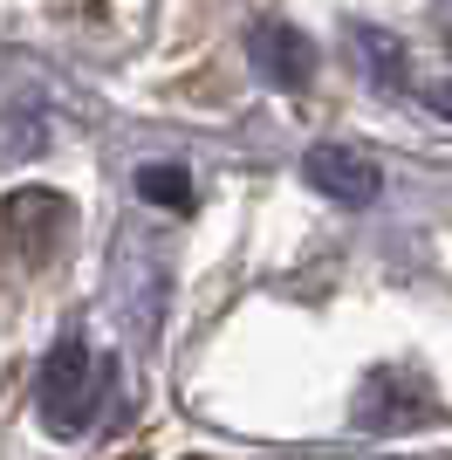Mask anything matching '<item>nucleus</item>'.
<instances>
[{"mask_svg": "<svg viewBox=\"0 0 452 460\" xmlns=\"http://www.w3.org/2000/svg\"><path fill=\"white\" fill-rule=\"evenodd\" d=\"M0 220H7V234H14V248L28 254V261H48V254L62 248V227H69V199L28 186V192H7Z\"/></svg>", "mask_w": 452, "mask_h": 460, "instance_id": "5", "label": "nucleus"}, {"mask_svg": "<svg viewBox=\"0 0 452 460\" xmlns=\"http://www.w3.org/2000/svg\"><path fill=\"white\" fill-rule=\"evenodd\" d=\"M301 179L322 199H336V207H377V192H384V172L363 152H350V145H316L301 158Z\"/></svg>", "mask_w": 452, "mask_h": 460, "instance_id": "4", "label": "nucleus"}, {"mask_svg": "<svg viewBox=\"0 0 452 460\" xmlns=\"http://www.w3.org/2000/svg\"><path fill=\"white\" fill-rule=\"evenodd\" d=\"M247 62H254L261 83H274V90H309V76H316V41L301 35L295 21H254V28H247Z\"/></svg>", "mask_w": 452, "mask_h": 460, "instance_id": "3", "label": "nucleus"}, {"mask_svg": "<svg viewBox=\"0 0 452 460\" xmlns=\"http://www.w3.org/2000/svg\"><path fill=\"white\" fill-rule=\"evenodd\" d=\"M357 49L370 56V76L384 83V90L404 83V41H397V35H384V28H357Z\"/></svg>", "mask_w": 452, "mask_h": 460, "instance_id": "7", "label": "nucleus"}, {"mask_svg": "<svg viewBox=\"0 0 452 460\" xmlns=\"http://www.w3.org/2000/svg\"><path fill=\"white\" fill-rule=\"evenodd\" d=\"M425 111L452 124V76H446V83H425Z\"/></svg>", "mask_w": 452, "mask_h": 460, "instance_id": "8", "label": "nucleus"}, {"mask_svg": "<svg viewBox=\"0 0 452 460\" xmlns=\"http://www.w3.org/2000/svg\"><path fill=\"white\" fill-rule=\"evenodd\" d=\"M35 412L56 440H83L103 412V365L83 337H62L48 358H41V378H35Z\"/></svg>", "mask_w": 452, "mask_h": 460, "instance_id": "1", "label": "nucleus"}, {"mask_svg": "<svg viewBox=\"0 0 452 460\" xmlns=\"http://www.w3.org/2000/svg\"><path fill=\"white\" fill-rule=\"evenodd\" d=\"M439 420V399L432 385L418 378V371H370L357 392V426L363 433H412V426H432Z\"/></svg>", "mask_w": 452, "mask_h": 460, "instance_id": "2", "label": "nucleus"}, {"mask_svg": "<svg viewBox=\"0 0 452 460\" xmlns=\"http://www.w3.org/2000/svg\"><path fill=\"white\" fill-rule=\"evenodd\" d=\"M137 199L165 207V213H186L192 207V172L171 165V158H151V165H137Z\"/></svg>", "mask_w": 452, "mask_h": 460, "instance_id": "6", "label": "nucleus"}]
</instances>
